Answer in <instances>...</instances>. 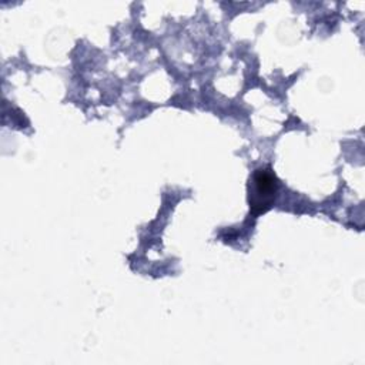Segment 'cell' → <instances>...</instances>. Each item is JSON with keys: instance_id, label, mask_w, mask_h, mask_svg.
I'll use <instances>...</instances> for the list:
<instances>
[{"instance_id": "6da1fadb", "label": "cell", "mask_w": 365, "mask_h": 365, "mask_svg": "<svg viewBox=\"0 0 365 365\" xmlns=\"http://www.w3.org/2000/svg\"><path fill=\"white\" fill-rule=\"evenodd\" d=\"M278 191V180L271 168H258L252 173L248 185V201L254 215L269 210Z\"/></svg>"}]
</instances>
